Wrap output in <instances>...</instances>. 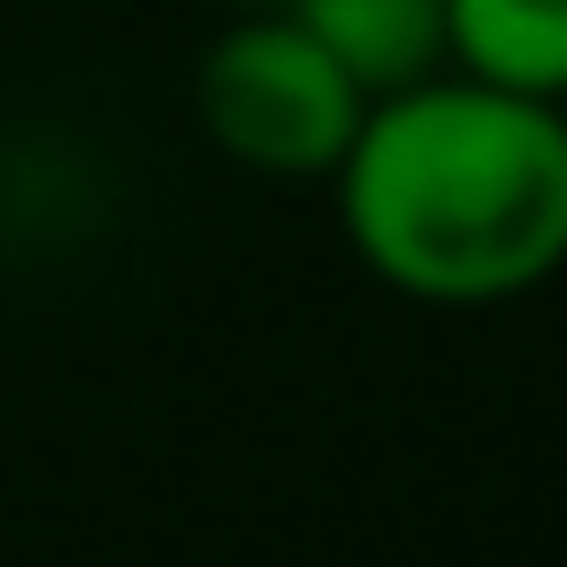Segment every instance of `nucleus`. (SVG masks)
Listing matches in <instances>:
<instances>
[{"mask_svg": "<svg viewBox=\"0 0 567 567\" xmlns=\"http://www.w3.org/2000/svg\"><path fill=\"white\" fill-rule=\"evenodd\" d=\"M346 248L408 301L487 310L567 266V106L425 71L363 106L328 168Z\"/></svg>", "mask_w": 567, "mask_h": 567, "instance_id": "1", "label": "nucleus"}, {"mask_svg": "<svg viewBox=\"0 0 567 567\" xmlns=\"http://www.w3.org/2000/svg\"><path fill=\"white\" fill-rule=\"evenodd\" d=\"M363 89L292 9H239L195 62V124L248 177H328L363 124Z\"/></svg>", "mask_w": 567, "mask_h": 567, "instance_id": "2", "label": "nucleus"}, {"mask_svg": "<svg viewBox=\"0 0 567 567\" xmlns=\"http://www.w3.org/2000/svg\"><path fill=\"white\" fill-rule=\"evenodd\" d=\"M319 44L328 62L363 89V97H390L425 71H443V0H284Z\"/></svg>", "mask_w": 567, "mask_h": 567, "instance_id": "3", "label": "nucleus"}, {"mask_svg": "<svg viewBox=\"0 0 567 567\" xmlns=\"http://www.w3.org/2000/svg\"><path fill=\"white\" fill-rule=\"evenodd\" d=\"M443 53L470 80L567 106V0H443Z\"/></svg>", "mask_w": 567, "mask_h": 567, "instance_id": "4", "label": "nucleus"}, {"mask_svg": "<svg viewBox=\"0 0 567 567\" xmlns=\"http://www.w3.org/2000/svg\"><path fill=\"white\" fill-rule=\"evenodd\" d=\"M221 9H284V0H221Z\"/></svg>", "mask_w": 567, "mask_h": 567, "instance_id": "5", "label": "nucleus"}]
</instances>
